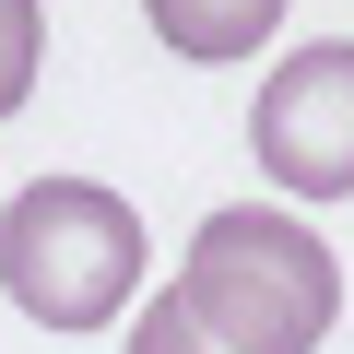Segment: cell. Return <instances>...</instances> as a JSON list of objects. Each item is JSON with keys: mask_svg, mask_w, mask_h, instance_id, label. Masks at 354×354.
Returning a JSON list of instances; mask_svg holds the SVG:
<instances>
[{"mask_svg": "<svg viewBox=\"0 0 354 354\" xmlns=\"http://www.w3.org/2000/svg\"><path fill=\"white\" fill-rule=\"evenodd\" d=\"M142 12H153V36L177 59H248L283 24V0H142Z\"/></svg>", "mask_w": 354, "mask_h": 354, "instance_id": "obj_4", "label": "cell"}, {"mask_svg": "<svg viewBox=\"0 0 354 354\" xmlns=\"http://www.w3.org/2000/svg\"><path fill=\"white\" fill-rule=\"evenodd\" d=\"M0 283L48 330H95L142 283V213L95 177H36V189L0 201Z\"/></svg>", "mask_w": 354, "mask_h": 354, "instance_id": "obj_2", "label": "cell"}, {"mask_svg": "<svg viewBox=\"0 0 354 354\" xmlns=\"http://www.w3.org/2000/svg\"><path fill=\"white\" fill-rule=\"evenodd\" d=\"M130 354H213V342H201V330H189V319H177V307H165V295H153V307H142V319H130Z\"/></svg>", "mask_w": 354, "mask_h": 354, "instance_id": "obj_6", "label": "cell"}, {"mask_svg": "<svg viewBox=\"0 0 354 354\" xmlns=\"http://www.w3.org/2000/svg\"><path fill=\"white\" fill-rule=\"evenodd\" d=\"M165 307L213 354H319V330L342 307V272H330L319 225H295V213H213L189 236V260H177Z\"/></svg>", "mask_w": 354, "mask_h": 354, "instance_id": "obj_1", "label": "cell"}, {"mask_svg": "<svg viewBox=\"0 0 354 354\" xmlns=\"http://www.w3.org/2000/svg\"><path fill=\"white\" fill-rule=\"evenodd\" d=\"M36 48H48V12L36 0H0V118L36 95Z\"/></svg>", "mask_w": 354, "mask_h": 354, "instance_id": "obj_5", "label": "cell"}, {"mask_svg": "<svg viewBox=\"0 0 354 354\" xmlns=\"http://www.w3.org/2000/svg\"><path fill=\"white\" fill-rule=\"evenodd\" d=\"M248 153H260L272 189H295V201H354V36H319V48H295L260 83Z\"/></svg>", "mask_w": 354, "mask_h": 354, "instance_id": "obj_3", "label": "cell"}]
</instances>
